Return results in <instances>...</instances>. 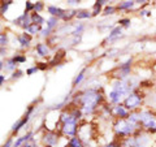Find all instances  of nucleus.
<instances>
[{
  "label": "nucleus",
  "mask_w": 156,
  "mask_h": 147,
  "mask_svg": "<svg viewBox=\"0 0 156 147\" xmlns=\"http://www.w3.org/2000/svg\"><path fill=\"white\" fill-rule=\"evenodd\" d=\"M85 72H86V69H82L78 74L76 76V78H74V81H73V87H78L82 83V81L85 80Z\"/></svg>",
  "instance_id": "obj_22"
},
{
  "label": "nucleus",
  "mask_w": 156,
  "mask_h": 147,
  "mask_svg": "<svg viewBox=\"0 0 156 147\" xmlns=\"http://www.w3.org/2000/svg\"><path fill=\"white\" fill-rule=\"evenodd\" d=\"M13 59L16 60V63H17L18 65H21L22 63L26 61V56L25 55H16V56H13Z\"/></svg>",
  "instance_id": "obj_26"
},
{
  "label": "nucleus",
  "mask_w": 156,
  "mask_h": 147,
  "mask_svg": "<svg viewBox=\"0 0 156 147\" xmlns=\"http://www.w3.org/2000/svg\"><path fill=\"white\" fill-rule=\"evenodd\" d=\"M104 100V94L99 89H90L78 91L74 96H72V103L70 104L78 107L81 109V112L83 113V116L92 115L99 109V107H101Z\"/></svg>",
  "instance_id": "obj_1"
},
{
  "label": "nucleus",
  "mask_w": 156,
  "mask_h": 147,
  "mask_svg": "<svg viewBox=\"0 0 156 147\" xmlns=\"http://www.w3.org/2000/svg\"><path fill=\"white\" fill-rule=\"evenodd\" d=\"M66 147H85V143L80 137H73V138H69L66 142Z\"/></svg>",
  "instance_id": "obj_16"
},
{
  "label": "nucleus",
  "mask_w": 156,
  "mask_h": 147,
  "mask_svg": "<svg viewBox=\"0 0 156 147\" xmlns=\"http://www.w3.org/2000/svg\"><path fill=\"white\" fill-rule=\"evenodd\" d=\"M47 12L50 13L51 17H56V18H58V20H61V17L64 16V13H65V9L58 8V7H56V5H48V7H47Z\"/></svg>",
  "instance_id": "obj_12"
},
{
  "label": "nucleus",
  "mask_w": 156,
  "mask_h": 147,
  "mask_svg": "<svg viewBox=\"0 0 156 147\" xmlns=\"http://www.w3.org/2000/svg\"><path fill=\"white\" fill-rule=\"evenodd\" d=\"M122 30H124V27H121L120 25L115 26L109 31V35L107 37V42H113V41H116V39H119L121 35H122Z\"/></svg>",
  "instance_id": "obj_13"
},
{
  "label": "nucleus",
  "mask_w": 156,
  "mask_h": 147,
  "mask_svg": "<svg viewBox=\"0 0 156 147\" xmlns=\"http://www.w3.org/2000/svg\"><path fill=\"white\" fill-rule=\"evenodd\" d=\"M39 70V66L35 65V66H31V68H29V69H26V76H33L35 72Z\"/></svg>",
  "instance_id": "obj_32"
},
{
  "label": "nucleus",
  "mask_w": 156,
  "mask_h": 147,
  "mask_svg": "<svg viewBox=\"0 0 156 147\" xmlns=\"http://www.w3.org/2000/svg\"><path fill=\"white\" fill-rule=\"evenodd\" d=\"M120 26L121 27H129L130 26V18H120Z\"/></svg>",
  "instance_id": "obj_27"
},
{
  "label": "nucleus",
  "mask_w": 156,
  "mask_h": 147,
  "mask_svg": "<svg viewBox=\"0 0 156 147\" xmlns=\"http://www.w3.org/2000/svg\"><path fill=\"white\" fill-rule=\"evenodd\" d=\"M119 9H117V5H107L103 11V14L104 16H111V14H115Z\"/></svg>",
  "instance_id": "obj_23"
},
{
  "label": "nucleus",
  "mask_w": 156,
  "mask_h": 147,
  "mask_svg": "<svg viewBox=\"0 0 156 147\" xmlns=\"http://www.w3.org/2000/svg\"><path fill=\"white\" fill-rule=\"evenodd\" d=\"M144 96L140 92V90H135L124 100L122 104L128 108L130 112H135V111H140V107L143 104Z\"/></svg>",
  "instance_id": "obj_4"
},
{
  "label": "nucleus",
  "mask_w": 156,
  "mask_h": 147,
  "mask_svg": "<svg viewBox=\"0 0 156 147\" xmlns=\"http://www.w3.org/2000/svg\"><path fill=\"white\" fill-rule=\"evenodd\" d=\"M107 5H108V4H107L105 0H98V2H95L94 5H92V9H91L92 16H98L101 11V7H107Z\"/></svg>",
  "instance_id": "obj_15"
},
{
  "label": "nucleus",
  "mask_w": 156,
  "mask_h": 147,
  "mask_svg": "<svg viewBox=\"0 0 156 147\" xmlns=\"http://www.w3.org/2000/svg\"><path fill=\"white\" fill-rule=\"evenodd\" d=\"M68 4H69V5H78V4H80V2H78V0H69V2H68Z\"/></svg>",
  "instance_id": "obj_33"
},
{
  "label": "nucleus",
  "mask_w": 156,
  "mask_h": 147,
  "mask_svg": "<svg viewBox=\"0 0 156 147\" xmlns=\"http://www.w3.org/2000/svg\"><path fill=\"white\" fill-rule=\"evenodd\" d=\"M4 69H5V72H16L18 69V64L16 63V60H14L13 57H9L5 60V66H4Z\"/></svg>",
  "instance_id": "obj_14"
},
{
  "label": "nucleus",
  "mask_w": 156,
  "mask_h": 147,
  "mask_svg": "<svg viewBox=\"0 0 156 147\" xmlns=\"http://www.w3.org/2000/svg\"><path fill=\"white\" fill-rule=\"evenodd\" d=\"M62 138V135L60 131H56V130H47L44 135H43V145L44 147H57L58 142Z\"/></svg>",
  "instance_id": "obj_5"
},
{
  "label": "nucleus",
  "mask_w": 156,
  "mask_h": 147,
  "mask_svg": "<svg viewBox=\"0 0 156 147\" xmlns=\"http://www.w3.org/2000/svg\"><path fill=\"white\" fill-rule=\"evenodd\" d=\"M9 43V39H8V34L7 33H2L0 34V47L2 48H5Z\"/></svg>",
  "instance_id": "obj_24"
},
{
  "label": "nucleus",
  "mask_w": 156,
  "mask_h": 147,
  "mask_svg": "<svg viewBox=\"0 0 156 147\" xmlns=\"http://www.w3.org/2000/svg\"><path fill=\"white\" fill-rule=\"evenodd\" d=\"M31 18H33V23H37V25L39 26H44L46 25V22H47V20L42 16L41 13H35V12H33L31 13Z\"/></svg>",
  "instance_id": "obj_17"
},
{
  "label": "nucleus",
  "mask_w": 156,
  "mask_h": 147,
  "mask_svg": "<svg viewBox=\"0 0 156 147\" xmlns=\"http://www.w3.org/2000/svg\"><path fill=\"white\" fill-rule=\"evenodd\" d=\"M112 130H113V134L116 137V139H119V141L135 137L139 131H142L140 126L138 124H135V122H133L129 117L128 119L115 120L113 125H112Z\"/></svg>",
  "instance_id": "obj_2"
},
{
  "label": "nucleus",
  "mask_w": 156,
  "mask_h": 147,
  "mask_svg": "<svg viewBox=\"0 0 156 147\" xmlns=\"http://www.w3.org/2000/svg\"><path fill=\"white\" fill-rule=\"evenodd\" d=\"M130 115V111L126 108L124 104H116V106H111V116L115 120L119 119H128Z\"/></svg>",
  "instance_id": "obj_7"
},
{
  "label": "nucleus",
  "mask_w": 156,
  "mask_h": 147,
  "mask_svg": "<svg viewBox=\"0 0 156 147\" xmlns=\"http://www.w3.org/2000/svg\"><path fill=\"white\" fill-rule=\"evenodd\" d=\"M25 12H29V13L34 12V3L33 2H26L25 3Z\"/></svg>",
  "instance_id": "obj_29"
},
{
  "label": "nucleus",
  "mask_w": 156,
  "mask_h": 147,
  "mask_svg": "<svg viewBox=\"0 0 156 147\" xmlns=\"http://www.w3.org/2000/svg\"><path fill=\"white\" fill-rule=\"evenodd\" d=\"M42 29H43V27L39 26V25H37V23H31V25L29 26L25 31H26L27 34H30V35L33 37V35H37V34H41Z\"/></svg>",
  "instance_id": "obj_19"
},
{
  "label": "nucleus",
  "mask_w": 156,
  "mask_h": 147,
  "mask_svg": "<svg viewBox=\"0 0 156 147\" xmlns=\"http://www.w3.org/2000/svg\"><path fill=\"white\" fill-rule=\"evenodd\" d=\"M23 76V72L21 69H17L16 72L12 73V80H18V78H21Z\"/></svg>",
  "instance_id": "obj_31"
},
{
  "label": "nucleus",
  "mask_w": 156,
  "mask_h": 147,
  "mask_svg": "<svg viewBox=\"0 0 156 147\" xmlns=\"http://www.w3.org/2000/svg\"><path fill=\"white\" fill-rule=\"evenodd\" d=\"M150 14H151L150 11H142L140 12V16H150Z\"/></svg>",
  "instance_id": "obj_34"
},
{
  "label": "nucleus",
  "mask_w": 156,
  "mask_h": 147,
  "mask_svg": "<svg viewBox=\"0 0 156 147\" xmlns=\"http://www.w3.org/2000/svg\"><path fill=\"white\" fill-rule=\"evenodd\" d=\"M138 120L140 129L143 131L148 134L156 133V112L150 109H140L138 111Z\"/></svg>",
  "instance_id": "obj_3"
},
{
  "label": "nucleus",
  "mask_w": 156,
  "mask_h": 147,
  "mask_svg": "<svg viewBox=\"0 0 156 147\" xmlns=\"http://www.w3.org/2000/svg\"><path fill=\"white\" fill-rule=\"evenodd\" d=\"M92 17V13L91 11H87V9H78L77 11V17L78 20H87V18H91Z\"/></svg>",
  "instance_id": "obj_20"
},
{
  "label": "nucleus",
  "mask_w": 156,
  "mask_h": 147,
  "mask_svg": "<svg viewBox=\"0 0 156 147\" xmlns=\"http://www.w3.org/2000/svg\"><path fill=\"white\" fill-rule=\"evenodd\" d=\"M44 8H46V5H44V3H43V2L34 3V12H35V13H41Z\"/></svg>",
  "instance_id": "obj_25"
},
{
  "label": "nucleus",
  "mask_w": 156,
  "mask_h": 147,
  "mask_svg": "<svg viewBox=\"0 0 156 147\" xmlns=\"http://www.w3.org/2000/svg\"><path fill=\"white\" fill-rule=\"evenodd\" d=\"M101 147H121V141H119V139L112 141V142H109V143H107V145L101 146Z\"/></svg>",
  "instance_id": "obj_28"
},
{
  "label": "nucleus",
  "mask_w": 156,
  "mask_h": 147,
  "mask_svg": "<svg viewBox=\"0 0 156 147\" xmlns=\"http://www.w3.org/2000/svg\"><path fill=\"white\" fill-rule=\"evenodd\" d=\"M136 2H133V0H128V2H122L120 3L119 5H117V9L119 11H130V9H133L135 7Z\"/></svg>",
  "instance_id": "obj_18"
},
{
  "label": "nucleus",
  "mask_w": 156,
  "mask_h": 147,
  "mask_svg": "<svg viewBox=\"0 0 156 147\" xmlns=\"http://www.w3.org/2000/svg\"><path fill=\"white\" fill-rule=\"evenodd\" d=\"M33 23V18H31V13L29 12H23L21 16H18L16 20H14V25H17L20 27H22L23 30H26V29L30 26Z\"/></svg>",
  "instance_id": "obj_8"
},
{
  "label": "nucleus",
  "mask_w": 156,
  "mask_h": 147,
  "mask_svg": "<svg viewBox=\"0 0 156 147\" xmlns=\"http://www.w3.org/2000/svg\"><path fill=\"white\" fill-rule=\"evenodd\" d=\"M4 81H5V77H4L3 74H0V85H4Z\"/></svg>",
  "instance_id": "obj_35"
},
{
  "label": "nucleus",
  "mask_w": 156,
  "mask_h": 147,
  "mask_svg": "<svg viewBox=\"0 0 156 147\" xmlns=\"http://www.w3.org/2000/svg\"><path fill=\"white\" fill-rule=\"evenodd\" d=\"M35 52H37V55L39 57H48L50 56V53H51V48L50 46L47 45V43H38V45L35 46Z\"/></svg>",
  "instance_id": "obj_10"
},
{
  "label": "nucleus",
  "mask_w": 156,
  "mask_h": 147,
  "mask_svg": "<svg viewBox=\"0 0 156 147\" xmlns=\"http://www.w3.org/2000/svg\"><path fill=\"white\" fill-rule=\"evenodd\" d=\"M78 130H80V122H66V124L60 125L58 128V131L62 137H69V138L77 137Z\"/></svg>",
  "instance_id": "obj_6"
},
{
  "label": "nucleus",
  "mask_w": 156,
  "mask_h": 147,
  "mask_svg": "<svg viewBox=\"0 0 156 147\" xmlns=\"http://www.w3.org/2000/svg\"><path fill=\"white\" fill-rule=\"evenodd\" d=\"M12 3L13 2H3L2 3V14H4V13L8 11V8L12 5Z\"/></svg>",
  "instance_id": "obj_30"
},
{
  "label": "nucleus",
  "mask_w": 156,
  "mask_h": 147,
  "mask_svg": "<svg viewBox=\"0 0 156 147\" xmlns=\"http://www.w3.org/2000/svg\"><path fill=\"white\" fill-rule=\"evenodd\" d=\"M17 41H18V45L21 46L22 48H29L31 45V41H33V37L30 34H27L26 31H23L21 34L17 35Z\"/></svg>",
  "instance_id": "obj_9"
},
{
  "label": "nucleus",
  "mask_w": 156,
  "mask_h": 147,
  "mask_svg": "<svg viewBox=\"0 0 156 147\" xmlns=\"http://www.w3.org/2000/svg\"><path fill=\"white\" fill-rule=\"evenodd\" d=\"M77 17V11L76 9H65V13H64V16L61 17L62 21H70L72 18H74Z\"/></svg>",
  "instance_id": "obj_21"
},
{
  "label": "nucleus",
  "mask_w": 156,
  "mask_h": 147,
  "mask_svg": "<svg viewBox=\"0 0 156 147\" xmlns=\"http://www.w3.org/2000/svg\"><path fill=\"white\" fill-rule=\"evenodd\" d=\"M29 120H30V116H26V115H25V116L22 117V119H20L17 122H14L13 126H12V129H11V131H12L13 134H17L18 131L21 130V129L23 128V126H25V125L27 124Z\"/></svg>",
  "instance_id": "obj_11"
}]
</instances>
